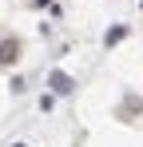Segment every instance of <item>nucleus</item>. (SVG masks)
<instances>
[{"instance_id":"nucleus-1","label":"nucleus","mask_w":143,"mask_h":147,"mask_svg":"<svg viewBox=\"0 0 143 147\" xmlns=\"http://www.w3.org/2000/svg\"><path fill=\"white\" fill-rule=\"evenodd\" d=\"M12 60H16V40L0 44V64H12Z\"/></svg>"},{"instance_id":"nucleus-2","label":"nucleus","mask_w":143,"mask_h":147,"mask_svg":"<svg viewBox=\"0 0 143 147\" xmlns=\"http://www.w3.org/2000/svg\"><path fill=\"white\" fill-rule=\"evenodd\" d=\"M52 88H56V92H72V80L64 72H52Z\"/></svg>"},{"instance_id":"nucleus-3","label":"nucleus","mask_w":143,"mask_h":147,"mask_svg":"<svg viewBox=\"0 0 143 147\" xmlns=\"http://www.w3.org/2000/svg\"><path fill=\"white\" fill-rule=\"evenodd\" d=\"M16 147H24V143H16Z\"/></svg>"}]
</instances>
